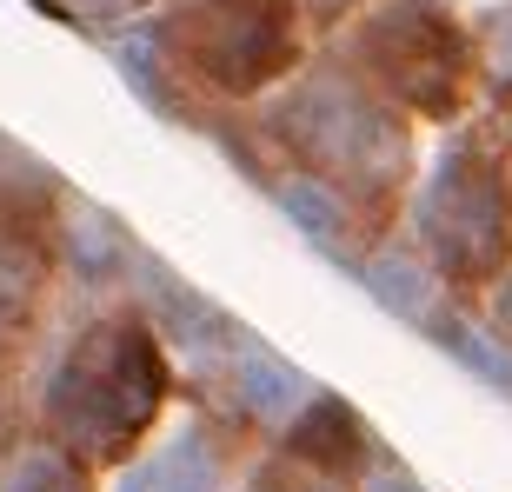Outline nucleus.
I'll return each mask as SVG.
<instances>
[{
    "mask_svg": "<svg viewBox=\"0 0 512 492\" xmlns=\"http://www.w3.org/2000/svg\"><path fill=\"white\" fill-rule=\"evenodd\" d=\"M160 399V360L140 333H94L54 379V419L80 446H114L127 439Z\"/></svg>",
    "mask_w": 512,
    "mask_h": 492,
    "instance_id": "nucleus-1",
    "label": "nucleus"
},
{
    "mask_svg": "<svg viewBox=\"0 0 512 492\" xmlns=\"http://www.w3.org/2000/svg\"><path fill=\"white\" fill-rule=\"evenodd\" d=\"M120 492H213V459L200 453V439H180L173 453H160L147 473H133Z\"/></svg>",
    "mask_w": 512,
    "mask_h": 492,
    "instance_id": "nucleus-2",
    "label": "nucleus"
},
{
    "mask_svg": "<svg viewBox=\"0 0 512 492\" xmlns=\"http://www.w3.org/2000/svg\"><path fill=\"white\" fill-rule=\"evenodd\" d=\"M247 393H253V406L280 413L286 399H300V379L286 373V366H273V360H260V353H253V360H247Z\"/></svg>",
    "mask_w": 512,
    "mask_h": 492,
    "instance_id": "nucleus-3",
    "label": "nucleus"
},
{
    "mask_svg": "<svg viewBox=\"0 0 512 492\" xmlns=\"http://www.w3.org/2000/svg\"><path fill=\"white\" fill-rule=\"evenodd\" d=\"M7 492H80V486H74V473H67L60 459L34 453V459H20V466H14V479H7Z\"/></svg>",
    "mask_w": 512,
    "mask_h": 492,
    "instance_id": "nucleus-4",
    "label": "nucleus"
},
{
    "mask_svg": "<svg viewBox=\"0 0 512 492\" xmlns=\"http://www.w3.org/2000/svg\"><path fill=\"white\" fill-rule=\"evenodd\" d=\"M366 280H373V293H380V300H393L399 313H419V306H426V286L413 280V266L386 260V266H373V273H366Z\"/></svg>",
    "mask_w": 512,
    "mask_h": 492,
    "instance_id": "nucleus-5",
    "label": "nucleus"
},
{
    "mask_svg": "<svg viewBox=\"0 0 512 492\" xmlns=\"http://www.w3.org/2000/svg\"><path fill=\"white\" fill-rule=\"evenodd\" d=\"M280 200L300 213L306 233H333V207H326V193H313V187H280Z\"/></svg>",
    "mask_w": 512,
    "mask_h": 492,
    "instance_id": "nucleus-6",
    "label": "nucleus"
},
{
    "mask_svg": "<svg viewBox=\"0 0 512 492\" xmlns=\"http://www.w3.org/2000/svg\"><path fill=\"white\" fill-rule=\"evenodd\" d=\"M87 7H100V14H120V7H133V0H87Z\"/></svg>",
    "mask_w": 512,
    "mask_h": 492,
    "instance_id": "nucleus-7",
    "label": "nucleus"
}]
</instances>
